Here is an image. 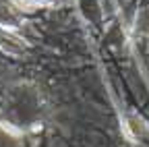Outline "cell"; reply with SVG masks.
<instances>
[{"label":"cell","instance_id":"5b68a950","mask_svg":"<svg viewBox=\"0 0 149 147\" xmlns=\"http://www.w3.org/2000/svg\"><path fill=\"white\" fill-rule=\"evenodd\" d=\"M29 4H44V2H48V0H27Z\"/></svg>","mask_w":149,"mask_h":147},{"label":"cell","instance_id":"7a4b0ae2","mask_svg":"<svg viewBox=\"0 0 149 147\" xmlns=\"http://www.w3.org/2000/svg\"><path fill=\"white\" fill-rule=\"evenodd\" d=\"M0 50L10 56H21L27 50V44L23 38L15 35V31H0Z\"/></svg>","mask_w":149,"mask_h":147},{"label":"cell","instance_id":"6da1fadb","mask_svg":"<svg viewBox=\"0 0 149 147\" xmlns=\"http://www.w3.org/2000/svg\"><path fill=\"white\" fill-rule=\"evenodd\" d=\"M23 25V15L13 2L0 0V27L4 31H17Z\"/></svg>","mask_w":149,"mask_h":147},{"label":"cell","instance_id":"3957f363","mask_svg":"<svg viewBox=\"0 0 149 147\" xmlns=\"http://www.w3.org/2000/svg\"><path fill=\"white\" fill-rule=\"evenodd\" d=\"M124 126H126L128 135L133 137V139H141V137L147 133V122H145L141 116H137V114H128Z\"/></svg>","mask_w":149,"mask_h":147},{"label":"cell","instance_id":"277c9868","mask_svg":"<svg viewBox=\"0 0 149 147\" xmlns=\"http://www.w3.org/2000/svg\"><path fill=\"white\" fill-rule=\"evenodd\" d=\"M137 29L141 33H149V8H145L137 15Z\"/></svg>","mask_w":149,"mask_h":147}]
</instances>
